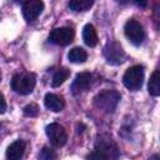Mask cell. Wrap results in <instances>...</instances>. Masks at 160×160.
Here are the masks:
<instances>
[{
    "mask_svg": "<svg viewBox=\"0 0 160 160\" xmlns=\"http://www.w3.org/2000/svg\"><path fill=\"white\" fill-rule=\"evenodd\" d=\"M24 115L25 116H30V118H35L39 115V106L36 104H29L24 108Z\"/></svg>",
    "mask_w": 160,
    "mask_h": 160,
    "instance_id": "obj_19",
    "label": "cell"
},
{
    "mask_svg": "<svg viewBox=\"0 0 160 160\" xmlns=\"http://www.w3.org/2000/svg\"><path fill=\"white\" fill-rule=\"evenodd\" d=\"M45 132H46V136L49 138L51 145H54L55 148H61L68 141L66 131L60 124L52 122V124L48 125L45 129Z\"/></svg>",
    "mask_w": 160,
    "mask_h": 160,
    "instance_id": "obj_6",
    "label": "cell"
},
{
    "mask_svg": "<svg viewBox=\"0 0 160 160\" xmlns=\"http://www.w3.org/2000/svg\"><path fill=\"white\" fill-rule=\"evenodd\" d=\"M104 56L111 65H120L125 59V52L121 45L116 41H110L104 48Z\"/></svg>",
    "mask_w": 160,
    "mask_h": 160,
    "instance_id": "obj_7",
    "label": "cell"
},
{
    "mask_svg": "<svg viewBox=\"0 0 160 160\" xmlns=\"http://www.w3.org/2000/svg\"><path fill=\"white\" fill-rule=\"evenodd\" d=\"M56 151L49 146H44L39 152V160H56Z\"/></svg>",
    "mask_w": 160,
    "mask_h": 160,
    "instance_id": "obj_18",
    "label": "cell"
},
{
    "mask_svg": "<svg viewBox=\"0 0 160 160\" xmlns=\"http://www.w3.org/2000/svg\"><path fill=\"white\" fill-rule=\"evenodd\" d=\"M118 145L108 135L98 136L94 150L86 155V160H118Z\"/></svg>",
    "mask_w": 160,
    "mask_h": 160,
    "instance_id": "obj_1",
    "label": "cell"
},
{
    "mask_svg": "<svg viewBox=\"0 0 160 160\" xmlns=\"http://www.w3.org/2000/svg\"><path fill=\"white\" fill-rule=\"evenodd\" d=\"M44 10V2L40 0H28L22 2V15L28 22L38 19Z\"/></svg>",
    "mask_w": 160,
    "mask_h": 160,
    "instance_id": "obj_9",
    "label": "cell"
},
{
    "mask_svg": "<svg viewBox=\"0 0 160 160\" xmlns=\"http://www.w3.org/2000/svg\"><path fill=\"white\" fill-rule=\"evenodd\" d=\"M150 160H160V156H159L158 154H155V155H152V156L150 158Z\"/></svg>",
    "mask_w": 160,
    "mask_h": 160,
    "instance_id": "obj_21",
    "label": "cell"
},
{
    "mask_svg": "<svg viewBox=\"0 0 160 160\" xmlns=\"http://www.w3.org/2000/svg\"><path fill=\"white\" fill-rule=\"evenodd\" d=\"M44 104L46 106V109L54 111V112H58V111H61L65 106V101H64V98L60 96V95H56V94H51V92H48L44 98Z\"/></svg>",
    "mask_w": 160,
    "mask_h": 160,
    "instance_id": "obj_11",
    "label": "cell"
},
{
    "mask_svg": "<svg viewBox=\"0 0 160 160\" xmlns=\"http://www.w3.org/2000/svg\"><path fill=\"white\" fill-rule=\"evenodd\" d=\"M92 84V75L90 72H80L76 75L72 85H71V91L74 95H78V94H81L84 91H86Z\"/></svg>",
    "mask_w": 160,
    "mask_h": 160,
    "instance_id": "obj_10",
    "label": "cell"
},
{
    "mask_svg": "<svg viewBox=\"0 0 160 160\" xmlns=\"http://www.w3.org/2000/svg\"><path fill=\"white\" fill-rule=\"evenodd\" d=\"M0 81H1V71H0Z\"/></svg>",
    "mask_w": 160,
    "mask_h": 160,
    "instance_id": "obj_22",
    "label": "cell"
},
{
    "mask_svg": "<svg viewBox=\"0 0 160 160\" xmlns=\"http://www.w3.org/2000/svg\"><path fill=\"white\" fill-rule=\"evenodd\" d=\"M35 84H36V78L34 74L30 72L15 74L11 79V89L20 95L30 94L34 90Z\"/></svg>",
    "mask_w": 160,
    "mask_h": 160,
    "instance_id": "obj_3",
    "label": "cell"
},
{
    "mask_svg": "<svg viewBox=\"0 0 160 160\" xmlns=\"http://www.w3.org/2000/svg\"><path fill=\"white\" fill-rule=\"evenodd\" d=\"M92 4H94L92 0H72L68 5H69V8L71 10L79 12V11H86V10H89L92 6Z\"/></svg>",
    "mask_w": 160,
    "mask_h": 160,
    "instance_id": "obj_17",
    "label": "cell"
},
{
    "mask_svg": "<svg viewBox=\"0 0 160 160\" xmlns=\"http://www.w3.org/2000/svg\"><path fill=\"white\" fill-rule=\"evenodd\" d=\"M49 39L51 42L56 44V45H61L65 46L68 44H70L74 39V30L68 26H62V28H56L54 30H51Z\"/></svg>",
    "mask_w": 160,
    "mask_h": 160,
    "instance_id": "obj_8",
    "label": "cell"
},
{
    "mask_svg": "<svg viewBox=\"0 0 160 160\" xmlns=\"http://www.w3.org/2000/svg\"><path fill=\"white\" fill-rule=\"evenodd\" d=\"M25 151V142L22 140H16L9 145L6 150V159L8 160H20Z\"/></svg>",
    "mask_w": 160,
    "mask_h": 160,
    "instance_id": "obj_12",
    "label": "cell"
},
{
    "mask_svg": "<svg viewBox=\"0 0 160 160\" xmlns=\"http://www.w3.org/2000/svg\"><path fill=\"white\" fill-rule=\"evenodd\" d=\"M142 81H144V68L141 65L130 66L122 76V82L125 88L132 91L139 90L142 85Z\"/></svg>",
    "mask_w": 160,
    "mask_h": 160,
    "instance_id": "obj_4",
    "label": "cell"
},
{
    "mask_svg": "<svg viewBox=\"0 0 160 160\" xmlns=\"http://www.w3.org/2000/svg\"><path fill=\"white\" fill-rule=\"evenodd\" d=\"M6 111V101L4 99V95L0 94V115Z\"/></svg>",
    "mask_w": 160,
    "mask_h": 160,
    "instance_id": "obj_20",
    "label": "cell"
},
{
    "mask_svg": "<svg viewBox=\"0 0 160 160\" xmlns=\"http://www.w3.org/2000/svg\"><path fill=\"white\" fill-rule=\"evenodd\" d=\"M120 101V94L116 90H102L94 98V105L99 110L110 114L114 112Z\"/></svg>",
    "mask_w": 160,
    "mask_h": 160,
    "instance_id": "obj_2",
    "label": "cell"
},
{
    "mask_svg": "<svg viewBox=\"0 0 160 160\" xmlns=\"http://www.w3.org/2000/svg\"><path fill=\"white\" fill-rule=\"evenodd\" d=\"M148 89H149L150 95H152V96H159L160 95V75H159L158 70H155L152 72V75L150 76Z\"/></svg>",
    "mask_w": 160,
    "mask_h": 160,
    "instance_id": "obj_15",
    "label": "cell"
},
{
    "mask_svg": "<svg viewBox=\"0 0 160 160\" xmlns=\"http://www.w3.org/2000/svg\"><path fill=\"white\" fill-rule=\"evenodd\" d=\"M69 75H70V70H69V69H66V68H60V69H58V70L55 71L54 76H52L51 85H52L54 88L60 86V85L69 78Z\"/></svg>",
    "mask_w": 160,
    "mask_h": 160,
    "instance_id": "obj_16",
    "label": "cell"
},
{
    "mask_svg": "<svg viewBox=\"0 0 160 160\" xmlns=\"http://www.w3.org/2000/svg\"><path fill=\"white\" fill-rule=\"evenodd\" d=\"M68 58H69V60H70L71 62H74V64H82V62L86 61L88 54H86V51H85L82 48L75 46V48H72V49L69 51Z\"/></svg>",
    "mask_w": 160,
    "mask_h": 160,
    "instance_id": "obj_14",
    "label": "cell"
},
{
    "mask_svg": "<svg viewBox=\"0 0 160 160\" xmlns=\"http://www.w3.org/2000/svg\"><path fill=\"white\" fill-rule=\"evenodd\" d=\"M82 40L90 48L96 46V44H98V34H96V30H95L92 24H86L84 26V29H82Z\"/></svg>",
    "mask_w": 160,
    "mask_h": 160,
    "instance_id": "obj_13",
    "label": "cell"
},
{
    "mask_svg": "<svg viewBox=\"0 0 160 160\" xmlns=\"http://www.w3.org/2000/svg\"><path fill=\"white\" fill-rule=\"evenodd\" d=\"M124 32L128 40L134 45H140L145 39V30L142 25L135 19H130L126 21L124 26Z\"/></svg>",
    "mask_w": 160,
    "mask_h": 160,
    "instance_id": "obj_5",
    "label": "cell"
}]
</instances>
